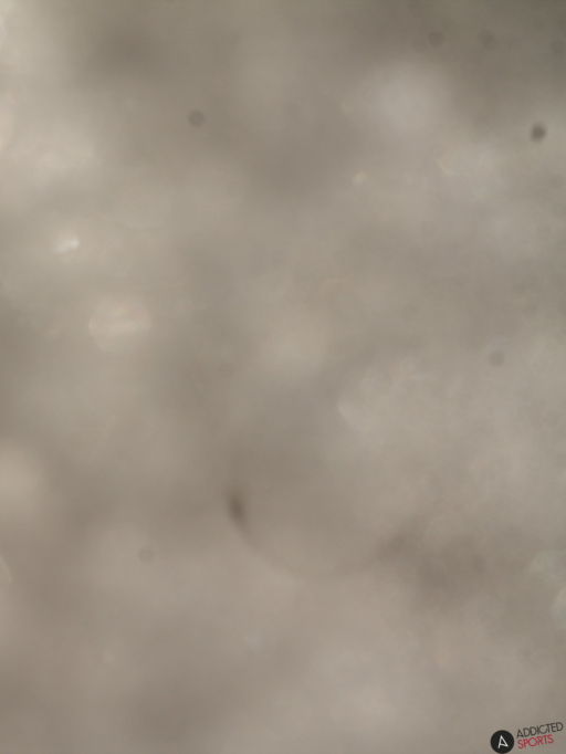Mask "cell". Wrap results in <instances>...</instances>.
<instances>
[{"label": "cell", "instance_id": "6da1fadb", "mask_svg": "<svg viewBox=\"0 0 566 754\" xmlns=\"http://www.w3.org/2000/svg\"><path fill=\"white\" fill-rule=\"evenodd\" d=\"M150 326L145 305L134 296L106 299L91 322V331L98 346L113 353L134 349Z\"/></svg>", "mask_w": 566, "mask_h": 754}, {"label": "cell", "instance_id": "7a4b0ae2", "mask_svg": "<svg viewBox=\"0 0 566 754\" xmlns=\"http://www.w3.org/2000/svg\"><path fill=\"white\" fill-rule=\"evenodd\" d=\"M514 745L513 735L509 731H496L491 737V747L499 754L509 753Z\"/></svg>", "mask_w": 566, "mask_h": 754}, {"label": "cell", "instance_id": "3957f363", "mask_svg": "<svg viewBox=\"0 0 566 754\" xmlns=\"http://www.w3.org/2000/svg\"><path fill=\"white\" fill-rule=\"evenodd\" d=\"M4 36H6L4 22H3L2 17L0 15V49H1V46H2Z\"/></svg>", "mask_w": 566, "mask_h": 754}, {"label": "cell", "instance_id": "277c9868", "mask_svg": "<svg viewBox=\"0 0 566 754\" xmlns=\"http://www.w3.org/2000/svg\"><path fill=\"white\" fill-rule=\"evenodd\" d=\"M0 147H1V135H0Z\"/></svg>", "mask_w": 566, "mask_h": 754}]
</instances>
